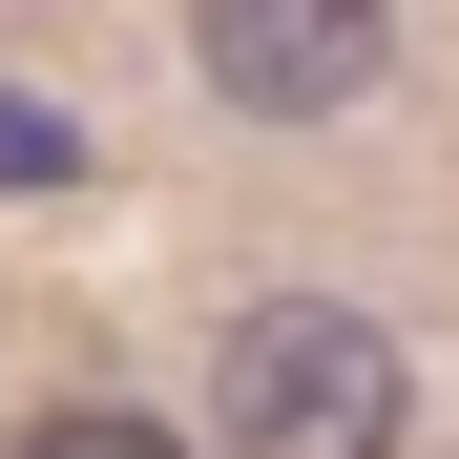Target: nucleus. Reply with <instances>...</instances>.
I'll return each mask as SVG.
<instances>
[{
  "instance_id": "f03ea898",
  "label": "nucleus",
  "mask_w": 459,
  "mask_h": 459,
  "mask_svg": "<svg viewBox=\"0 0 459 459\" xmlns=\"http://www.w3.org/2000/svg\"><path fill=\"white\" fill-rule=\"evenodd\" d=\"M188 63H209V105H251V126H334L397 84V22L376 0H188Z\"/></svg>"
},
{
  "instance_id": "f257e3e1",
  "label": "nucleus",
  "mask_w": 459,
  "mask_h": 459,
  "mask_svg": "<svg viewBox=\"0 0 459 459\" xmlns=\"http://www.w3.org/2000/svg\"><path fill=\"white\" fill-rule=\"evenodd\" d=\"M209 418H230V459H397V438H418V376H397V334H376V314L272 292V314H230Z\"/></svg>"
},
{
  "instance_id": "7ed1b4c3",
  "label": "nucleus",
  "mask_w": 459,
  "mask_h": 459,
  "mask_svg": "<svg viewBox=\"0 0 459 459\" xmlns=\"http://www.w3.org/2000/svg\"><path fill=\"white\" fill-rule=\"evenodd\" d=\"M22 459H188V438L126 418V397H63V418H22Z\"/></svg>"
}]
</instances>
